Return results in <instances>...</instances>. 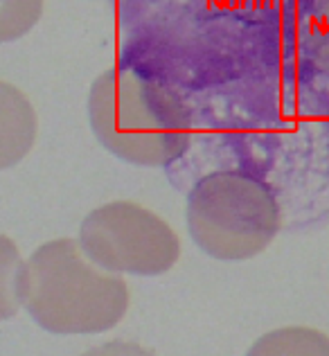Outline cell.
Masks as SVG:
<instances>
[{
  "instance_id": "6da1fadb",
  "label": "cell",
  "mask_w": 329,
  "mask_h": 356,
  "mask_svg": "<svg viewBox=\"0 0 329 356\" xmlns=\"http://www.w3.org/2000/svg\"><path fill=\"white\" fill-rule=\"evenodd\" d=\"M88 120L106 152L138 167L172 165L192 143V118L178 95L125 65L93 81Z\"/></svg>"
},
{
  "instance_id": "7a4b0ae2",
  "label": "cell",
  "mask_w": 329,
  "mask_h": 356,
  "mask_svg": "<svg viewBox=\"0 0 329 356\" xmlns=\"http://www.w3.org/2000/svg\"><path fill=\"white\" fill-rule=\"evenodd\" d=\"M21 307L50 334H102L129 309V286L90 264L77 239H52L23 261Z\"/></svg>"
},
{
  "instance_id": "3957f363",
  "label": "cell",
  "mask_w": 329,
  "mask_h": 356,
  "mask_svg": "<svg viewBox=\"0 0 329 356\" xmlns=\"http://www.w3.org/2000/svg\"><path fill=\"white\" fill-rule=\"evenodd\" d=\"M187 230L205 255L221 261L252 259L282 230L275 187L241 170L201 176L187 192Z\"/></svg>"
},
{
  "instance_id": "277c9868",
  "label": "cell",
  "mask_w": 329,
  "mask_h": 356,
  "mask_svg": "<svg viewBox=\"0 0 329 356\" xmlns=\"http://www.w3.org/2000/svg\"><path fill=\"white\" fill-rule=\"evenodd\" d=\"M79 248L90 264L120 275L156 277L181 257V239L158 214L131 201H113L86 214Z\"/></svg>"
},
{
  "instance_id": "5b68a950",
  "label": "cell",
  "mask_w": 329,
  "mask_h": 356,
  "mask_svg": "<svg viewBox=\"0 0 329 356\" xmlns=\"http://www.w3.org/2000/svg\"><path fill=\"white\" fill-rule=\"evenodd\" d=\"M39 120L23 90L0 81V172L9 170L32 152Z\"/></svg>"
},
{
  "instance_id": "8992f818",
  "label": "cell",
  "mask_w": 329,
  "mask_h": 356,
  "mask_svg": "<svg viewBox=\"0 0 329 356\" xmlns=\"http://www.w3.org/2000/svg\"><path fill=\"white\" fill-rule=\"evenodd\" d=\"M246 356H329V339L312 327H282L257 339Z\"/></svg>"
},
{
  "instance_id": "52a82bcc",
  "label": "cell",
  "mask_w": 329,
  "mask_h": 356,
  "mask_svg": "<svg viewBox=\"0 0 329 356\" xmlns=\"http://www.w3.org/2000/svg\"><path fill=\"white\" fill-rule=\"evenodd\" d=\"M23 259L18 246L7 235H0V323L9 321L21 309V280Z\"/></svg>"
},
{
  "instance_id": "ba28073f",
  "label": "cell",
  "mask_w": 329,
  "mask_h": 356,
  "mask_svg": "<svg viewBox=\"0 0 329 356\" xmlns=\"http://www.w3.org/2000/svg\"><path fill=\"white\" fill-rule=\"evenodd\" d=\"M43 0H0V43L25 36L41 21Z\"/></svg>"
},
{
  "instance_id": "9c48e42d",
  "label": "cell",
  "mask_w": 329,
  "mask_h": 356,
  "mask_svg": "<svg viewBox=\"0 0 329 356\" xmlns=\"http://www.w3.org/2000/svg\"><path fill=\"white\" fill-rule=\"evenodd\" d=\"M81 356H156V354L134 341H111L99 345V348L83 352Z\"/></svg>"
}]
</instances>
